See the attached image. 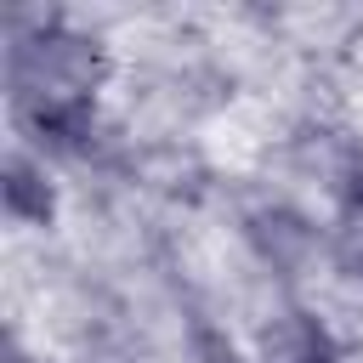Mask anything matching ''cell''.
Returning <instances> with one entry per match:
<instances>
[{
    "label": "cell",
    "mask_w": 363,
    "mask_h": 363,
    "mask_svg": "<svg viewBox=\"0 0 363 363\" xmlns=\"http://www.w3.org/2000/svg\"><path fill=\"white\" fill-rule=\"evenodd\" d=\"M108 79V45L74 28L62 11H11L6 23V91L23 102H96Z\"/></svg>",
    "instance_id": "obj_1"
},
{
    "label": "cell",
    "mask_w": 363,
    "mask_h": 363,
    "mask_svg": "<svg viewBox=\"0 0 363 363\" xmlns=\"http://www.w3.org/2000/svg\"><path fill=\"white\" fill-rule=\"evenodd\" d=\"M244 244H250V255L272 278H301V272H312L318 255H329V233L306 210H295V204H255V210H244Z\"/></svg>",
    "instance_id": "obj_2"
},
{
    "label": "cell",
    "mask_w": 363,
    "mask_h": 363,
    "mask_svg": "<svg viewBox=\"0 0 363 363\" xmlns=\"http://www.w3.org/2000/svg\"><path fill=\"white\" fill-rule=\"evenodd\" d=\"M255 363H346V352L318 312L278 306L255 329Z\"/></svg>",
    "instance_id": "obj_3"
},
{
    "label": "cell",
    "mask_w": 363,
    "mask_h": 363,
    "mask_svg": "<svg viewBox=\"0 0 363 363\" xmlns=\"http://www.w3.org/2000/svg\"><path fill=\"white\" fill-rule=\"evenodd\" d=\"M0 199H6V216L17 227H51L57 216V187L45 176V159L11 147L6 153V170H0Z\"/></svg>",
    "instance_id": "obj_4"
},
{
    "label": "cell",
    "mask_w": 363,
    "mask_h": 363,
    "mask_svg": "<svg viewBox=\"0 0 363 363\" xmlns=\"http://www.w3.org/2000/svg\"><path fill=\"white\" fill-rule=\"evenodd\" d=\"M182 363H255V357H244V352H238V340H233L221 323L193 318V323H187V335H182Z\"/></svg>",
    "instance_id": "obj_5"
},
{
    "label": "cell",
    "mask_w": 363,
    "mask_h": 363,
    "mask_svg": "<svg viewBox=\"0 0 363 363\" xmlns=\"http://www.w3.org/2000/svg\"><path fill=\"white\" fill-rule=\"evenodd\" d=\"M329 261H335V272H346V278L363 284V221L357 216H335V227H329Z\"/></svg>",
    "instance_id": "obj_6"
},
{
    "label": "cell",
    "mask_w": 363,
    "mask_h": 363,
    "mask_svg": "<svg viewBox=\"0 0 363 363\" xmlns=\"http://www.w3.org/2000/svg\"><path fill=\"white\" fill-rule=\"evenodd\" d=\"M335 204H340V216H357V221H363V164L335 187Z\"/></svg>",
    "instance_id": "obj_7"
},
{
    "label": "cell",
    "mask_w": 363,
    "mask_h": 363,
    "mask_svg": "<svg viewBox=\"0 0 363 363\" xmlns=\"http://www.w3.org/2000/svg\"><path fill=\"white\" fill-rule=\"evenodd\" d=\"M6 363H34V357H28V352H23L17 340H11V346H6Z\"/></svg>",
    "instance_id": "obj_8"
}]
</instances>
